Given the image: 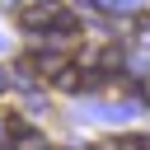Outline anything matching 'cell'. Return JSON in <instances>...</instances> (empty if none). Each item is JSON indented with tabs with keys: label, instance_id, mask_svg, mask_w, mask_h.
Instances as JSON below:
<instances>
[{
	"label": "cell",
	"instance_id": "7a4b0ae2",
	"mask_svg": "<svg viewBox=\"0 0 150 150\" xmlns=\"http://www.w3.org/2000/svg\"><path fill=\"white\" fill-rule=\"evenodd\" d=\"M136 94H141V98L150 103V80H141V89H136Z\"/></svg>",
	"mask_w": 150,
	"mask_h": 150
},
{
	"label": "cell",
	"instance_id": "6da1fadb",
	"mask_svg": "<svg viewBox=\"0 0 150 150\" xmlns=\"http://www.w3.org/2000/svg\"><path fill=\"white\" fill-rule=\"evenodd\" d=\"M56 9H61L56 0H33V5H28L19 19H23V28H33V33L42 28V33H47V28H52V19H56Z\"/></svg>",
	"mask_w": 150,
	"mask_h": 150
}]
</instances>
